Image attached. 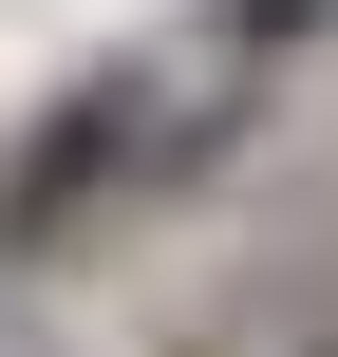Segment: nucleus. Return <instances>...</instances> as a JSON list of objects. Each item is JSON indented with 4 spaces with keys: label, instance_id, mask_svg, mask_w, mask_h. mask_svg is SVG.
<instances>
[{
    "label": "nucleus",
    "instance_id": "obj_2",
    "mask_svg": "<svg viewBox=\"0 0 338 357\" xmlns=\"http://www.w3.org/2000/svg\"><path fill=\"white\" fill-rule=\"evenodd\" d=\"M338 0H226V38H245V56H282V38H320Z\"/></svg>",
    "mask_w": 338,
    "mask_h": 357
},
{
    "label": "nucleus",
    "instance_id": "obj_1",
    "mask_svg": "<svg viewBox=\"0 0 338 357\" xmlns=\"http://www.w3.org/2000/svg\"><path fill=\"white\" fill-rule=\"evenodd\" d=\"M132 132H151V75H75L56 132H19V169H0V245H75V226L113 207Z\"/></svg>",
    "mask_w": 338,
    "mask_h": 357
}]
</instances>
